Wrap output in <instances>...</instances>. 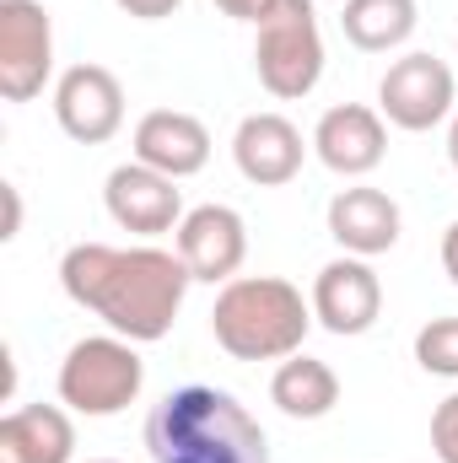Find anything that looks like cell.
<instances>
[{
	"instance_id": "ba28073f",
	"label": "cell",
	"mask_w": 458,
	"mask_h": 463,
	"mask_svg": "<svg viewBox=\"0 0 458 463\" xmlns=\"http://www.w3.org/2000/svg\"><path fill=\"white\" fill-rule=\"evenodd\" d=\"M313 324H324L335 340H356L377 324L383 313V280L367 259L345 253V259H329L313 280Z\"/></svg>"
},
{
	"instance_id": "e0dca14e",
	"label": "cell",
	"mask_w": 458,
	"mask_h": 463,
	"mask_svg": "<svg viewBox=\"0 0 458 463\" xmlns=\"http://www.w3.org/2000/svg\"><path fill=\"white\" fill-rule=\"evenodd\" d=\"M270 404L286 415V420H324L335 404H340V377L329 361L319 355H286L270 377Z\"/></svg>"
},
{
	"instance_id": "52a82bcc",
	"label": "cell",
	"mask_w": 458,
	"mask_h": 463,
	"mask_svg": "<svg viewBox=\"0 0 458 463\" xmlns=\"http://www.w3.org/2000/svg\"><path fill=\"white\" fill-rule=\"evenodd\" d=\"M54 76V22L38 0H0V98L33 103Z\"/></svg>"
},
{
	"instance_id": "9a60e30c",
	"label": "cell",
	"mask_w": 458,
	"mask_h": 463,
	"mask_svg": "<svg viewBox=\"0 0 458 463\" xmlns=\"http://www.w3.org/2000/svg\"><path fill=\"white\" fill-rule=\"evenodd\" d=\"M329 237L356 259H377L399 242V205L372 184H350L329 200Z\"/></svg>"
},
{
	"instance_id": "484cf974",
	"label": "cell",
	"mask_w": 458,
	"mask_h": 463,
	"mask_svg": "<svg viewBox=\"0 0 458 463\" xmlns=\"http://www.w3.org/2000/svg\"><path fill=\"white\" fill-rule=\"evenodd\" d=\"M92 463H119V458H92Z\"/></svg>"
},
{
	"instance_id": "7c38bea8",
	"label": "cell",
	"mask_w": 458,
	"mask_h": 463,
	"mask_svg": "<svg viewBox=\"0 0 458 463\" xmlns=\"http://www.w3.org/2000/svg\"><path fill=\"white\" fill-rule=\"evenodd\" d=\"M302 156H308L302 129L286 114H248L237 124V135H232V162H237V173H243L248 184H259V189L291 184V178L302 173Z\"/></svg>"
},
{
	"instance_id": "44dd1931",
	"label": "cell",
	"mask_w": 458,
	"mask_h": 463,
	"mask_svg": "<svg viewBox=\"0 0 458 463\" xmlns=\"http://www.w3.org/2000/svg\"><path fill=\"white\" fill-rule=\"evenodd\" d=\"M124 16H135V22H162V16H173L184 0H114Z\"/></svg>"
},
{
	"instance_id": "9c48e42d",
	"label": "cell",
	"mask_w": 458,
	"mask_h": 463,
	"mask_svg": "<svg viewBox=\"0 0 458 463\" xmlns=\"http://www.w3.org/2000/svg\"><path fill=\"white\" fill-rule=\"evenodd\" d=\"M54 118L76 146H103L124 129V87L109 65H71L54 81Z\"/></svg>"
},
{
	"instance_id": "4316f807",
	"label": "cell",
	"mask_w": 458,
	"mask_h": 463,
	"mask_svg": "<svg viewBox=\"0 0 458 463\" xmlns=\"http://www.w3.org/2000/svg\"><path fill=\"white\" fill-rule=\"evenodd\" d=\"M453 60H458V54H453Z\"/></svg>"
},
{
	"instance_id": "d6986e66",
	"label": "cell",
	"mask_w": 458,
	"mask_h": 463,
	"mask_svg": "<svg viewBox=\"0 0 458 463\" xmlns=\"http://www.w3.org/2000/svg\"><path fill=\"white\" fill-rule=\"evenodd\" d=\"M415 361L432 377H458V318H432L415 335Z\"/></svg>"
},
{
	"instance_id": "4fadbf2b",
	"label": "cell",
	"mask_w": 458,
	"mask_h": 463,
	"mask_svg": "<svg viewBox=\"0 0 458 463\" xmlns=\"http://www.w3.org/2000/svg\"><path fill=\"white\" fill-rule=\"evenodd\" d=\"M313 151L329 173L340 178H367L383 156H388V129H383V114L367 109V103H340L319 118L313 129Z\"/></svg>"
},
{
	"instance_id": "2e32d148",
	"label": "cell",
	"mask_w": 458,
	"mask_h": 463,
	"mask_svg": "<svg viewBox=\"0 0 458 463\" xmlns=\"http://www.w3.org/2000/svg\"><path fill=\"white\" fill-rule=\"evenodd\" d=\"M76 426L60 404H22L0 420V463H71Z\"/></svg>"
},
{
	"instance_id": "d4e9b609",
	"label": "cell",
	"mask_w": 458,
	"mask_h": 463,
	"mask_svg": "<svg viewBox=\"0 0 458 463\" xmlns=\"http://www.w3.org/2000/svg\"><path fill=\"white\" fill-rule=\"evenodd\" d=\"M448 162H453V173H458V114H453V129H448Z\"/></svg>"
},
{
	"instance_id": "5bb4252c",
	"label": "cell",
	"mask_w": 458,
	"mask_h": 463,
	"mask_svg": "<svg viewBox=\"0 0 458 463\" xmlns=\"http://www.w3.org/2000/svg\"><path fill=\"white\" fill-rule=\"evenodd\" d=\"M135 162L167 178H195L211 162V129L184 109H151L135 124Z\"/></svg>"
},
{
	"instance_id": "ffe728a7",
	"label": "cell",
	"mask_w": 458,
	"mask_h": 463,
	"mask_svg": "<svg viewBox=\"0 0 458 463\" xmlns=\"http://www.w3.org/2000/svg\"><path fill=\"white\" fill-rule=\"evenodd\" d=\"M432 448L443 463H458V393H448L432 415Z\"/></svg>"
},
{
	"instance_id": "7a4b0ae2",
	"label": "cell",
	"mask_w": 458,
	"mask_h": 463,
	"mask_svg": "<svg viewBox=\"0 0 458 463\" xmlns=\"http://www.w3.org/2000/svg\"><path fill=\"white\" fill-rule=\"evenodd\" d=\"M146 453L151 463H270V442L237 393L189 383L151 410Z\"/></svg>"
},
{
	"instance_id": "8fae6325",
	"label": "cell",
	"mask_w": 458,
	"mask_h": 463,
	"mask_svg": "<svg viewBox=\"0 0 458 463\" xmlns=\"http://www.w3.org/2000/svg\"><path fill=\"white\" fill-rule=\"evenodd\" d=\"M173 248H178V259L189 264L195 280L227 286V280H237V269L248 259V227H243V216L232 205H195L178 222Z\"/></svg>"
},
{
	"instance_id": "277c9868",
	"label": "cell",
	"mask_w": 458,
	"mask_h": 463,
	"mask_svg": "<svg viewBox=\"0 0 458 463\" xmlns=\"http://www.w3.org/2000/svg\"><path fill=\"white\" fill-rule=\"evenodd\" d=\"M253 71L281 103H297L324 81V33L313 0H264L253 16Z\"/></svg>"
},
{
	"instance_id": "7402d4cb",
	"label": "cell",
	"mask_w": 458,
	"mask_h": 463,
	"mask_svg": "<svg viewBox=\"0 0 458 463\" xmlns=\"http://www.w3.org/2000/svg\"><path fill=\"white\" fill-rule=\"evenodd\" d=\"M0 200H5V227H0V242H11V237L22 232V194H16V184H0Z\"/></svg>"
},
{
	"instance_id": "30bf717a",
	"label": "cell",
	"mask_w": 458,
	"mask_h": 463,
	"mask_svg": "<svg viewBox=\"0 0 458 463\" xmlns=\"http://www.w3.org/2000/svg\"><path fill=\"white\" fill-rule=\"evenodd\" d=\"M103 205L124 232L135 237H162V232H178V222L189 216L184 211V194H178V178L146 167V162H124L109 173L103 184Z\"/></svg>"
},
{
	"instance_id": "5b68a950",
	"label": "cell",
	"mask_w": 458,
	"mask_h": 463,
	"mask_svg": "<svg viewBox=\"0 0 458 463\" xmlns=\"http://www.w3.org/2000/svg\"><path fill=\"white\" fill-rule=\"evenodd\" d=\"M140 383H146V361L135 355V340L119 335L76 340L60 361V404L87 420H109L129 410L140 399Z\"/></svg>"
},
{
	"instance_id": "3957f363",
	"label": "cell",
	"mask_w": 458,
	"mask_h": 463,
	"mask_svg": "<svg viewBox=\"0 0 458 463\" xmlns=\"http://www.w3.org/2000/svg\"><path fill=\"white\" fill-rule=\"evenodd\" d=\"M313 329V302L281 275H237L211 307V335L232 361H286Z\"/></svg>"
},
{
	"instance_id": "8992f818",
	"label": "cell",
	"mask_w": 458,
	"mask_h": 463,
	"mask_svg": "<svg viewBox=\"0 0 458 463\" xmlns=\"http://www.w3.org/2000/svg\"><path fill=\"white\" fill-rule=\"evenodd\" d=\"M453 92H458V76L426 49L394 60L377 81V114L388 118L394 129L405 135H426L437 129L443 118L453 114Z\"/></svg>"
},
{
	"instance_id": "cb8c5ba5",
	"label": "cell",
	"mask_w": 458,
	"mask_h": 463,
	"mask_svg": "<svg viewBox=\"0 0 458 463\" xmlns=\"http://www.w3.org/2000/svg\"><path fill=\"white\" fill-rule=\"evenodd\" d=\"M216 11H227L237 22H253V16L264 11V0H216Z\"/></svg>"
},
{
	"instance_id": "ac0fdd59",
	"label": "cell",
	"mask_w": 458,
	"mask_h": 463,
	"mask_svg": "<svg viewBox=\"0 0 458 463\" xmlns=\"http://www.w3.org/2000/svg\"><path fill=\"white\" fill-rule=\"evenodd\" d=\"M421 27V5L415 0H345L340 11V33L350 49L361 54H388L405 49Z\"/></svg>"
},
{
	"instance_id": "6da1fadb",
	"label": "cell",
	"mask_w": 458,
	"mask_h": 463,
	"mask_svg": "<svg viewBox=\"0 0 458 463\" xmlns=\"http://www.w3.org/2000/svg\"><path fill=\"white\" fill-rule=\"evenodd\" d=\"M189 264L178 248H109V242H76L60 259V286L76 307L103 318L119 340L157 345L178 324L184 291H189Z\"/></svg>"
},
{
	"instance_id": "603a6c76",
	"label": "cell",
	"mask_w": 458,
	"mask_h": 463,
	"mask_svg": "<svg viewBox=\"0 0 458 463\" xmlns=\"http://www.w3.org/2000/svg\"><path fill=\"white\" fill-rule=\"evenodd\" d=\"M443 269H448V280L458 286V222L443 232Z\"/></svg>"
}]
</instances>
